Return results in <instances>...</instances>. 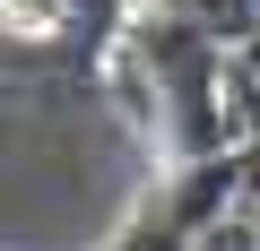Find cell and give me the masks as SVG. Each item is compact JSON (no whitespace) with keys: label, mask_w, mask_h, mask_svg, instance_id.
<instances>
[{"label":"cell","mask_w":260,"mask_h":251,"mask_svg":"<svg viewBox=\"0 0 260 251\" xmlns=\"http://www.w3.org/2000/svg\"><path fill=\"white\" fill-rule=\"evenodd\" d=\"M174 18H191L208 44H234V52H243V44L260 35V0H174Z\"/></svg>","instance_id":"6da1fadb"}]
</instances>
